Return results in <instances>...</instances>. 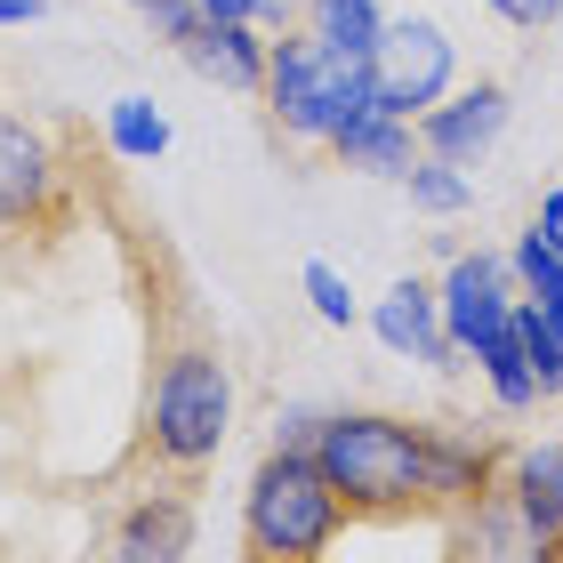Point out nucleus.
I'll return each mask as SVG.
<instances>
[{
	"mask_svg": "<svg viewBox=\"0 0 563 563\" xmlns=\"http://www.w3.org/2000/svg\"><path fill=\"white\" fill-rule=\"evenodd\" d=\"M225 427H234V378H225L218 339L194 314L162 306V330H153V371H145V459L153 475L194 483L210 459L225 451Z\"/></svg>",
	"mask_w": 563,
	"mask_h": 563,
	"instance_id": "1",
	"label": "nucleus"
},
{
	"mask_svg": "<svg viewBox=\"0 0 563 563\" xmlns=\"http://www.w3.org/2000/svg\"><path fill=\"white\" fill-rule=\"evenodd\" d=\"M314 467L346 523H434V427L395 411H339L314 427Z\"/></svg>",
	"mask_w": 563,
	"mask_h": 563,
	"instance_id": "2",
	"label": "nucleus"
},
{
	"mask_svg": "<svg viewBox=\"0 0 563 563\" xmlns=\"http://www.w3.org/2000/svg\"><path fill=\"white\" fill-rule=\"evenodd\" d=\"M346 531V499L330 492V475L314 467V451L274 443L250 475L242 499V555L258 563H322Z\"/></svg>",
	"mask_w": 563,
	"mask_h": 563,
	"instance_id": "3",
	"label": "nucleus"
},
{
	"mask_svg": "<svg viewBox=\"0 0 563 563\" xmlns=\"http://www.w3.org/2000/svg\"><path fill=\"white\" fill-rule=\"evenodd\" d=\"M266 113L282 137H306V145H330L354 113H371V57H346L314 33H282L266 48Z\"/></svg>",
	"mask_w": 563,
	"mask_h": 563,
	"instance_id": "4",
	"label": "nucleus"
},
{
	"mask_svg": "<svg viewBox=\"0 0 563 563\" xmlns=\"http://www.w3.org/2000/svg\"><path fill=\"white\" fill-rule=\"evenodd\" d=\"M459 89V48L434 16H387V33L371 41V106L395 121L434 113Z\"/></svg>",
	"mask_w": 563,
	"mask_h": 563,
	"instance_id": "5",
	"label": "nucleus"
},
{
	"mask_svg": "<svg viewBox=\"0 0 563 563\" xmlns=\"http://www.w3.org/2000/svg\"><path fill=\"white\" fill-rule=\"evenodd\" d=\"M73 218L65 153L24 113H0V234H57Z\"/></svg>",
	"mask_w": 563,
	"mask_h": 563,
	"instance_id": "6",
	"label": "nucleus"
},
{
	"mask_svg": "<svg viewBox=\"0 0 563 563\" xmlns=\"http://www.w3.org/2000/svg\"><path fill=\"white\" fill-rule=\"evenodd\" d=\"M434 306H443V339L459 354H475L483 339H499L516 322V266L492 258V250H467V258H451V274L434 282Z\"/></svg>",
	"mask_w": 563,
	"mask_h": 563,
	"instance_id": "7",
	"label": "nucleus"
},
{
	"mask_svg": "<svg viewBox=\"0 0 563 563\" xmlns=\"http://www.w3.org/2000/svg\"><path fill=\"white\" fill-rule=\"evenodd\" d=\"M507 81H467V89H451L434 113H419V145L434 153V162H459V169H475L483 153L499 145L507 130Z\"/></svg>",
	"mask_w": 563,
	"mask_h": 563,
	"instance_id": "8",
	"label": "nucleus"
},
{
	"mask_svg": "<svg viewBox=\"0 0 563 563\" xmlns=\"http://www.w3.org/2000/svg\"><path fill=\"white\" fill-rule=\"evenodd\" d=\"M186 555H194V483L145 492L106 540V563H186Z\"/></svg>",
	"mask_w": 563,
	"mask_h": 563,
	"instance_id": "9",
	"label": "nucleus"
},
{
	"mask_svg": "<svg viewBox=\"0 0 563 563\" xmlns=\"http://www.w3.org/2000/svg\"><path fill=\"white\" fill-rule=\"evenodd\" d=\"M266 33L258 24H218V16H201L186 41H177V57H186L201 81H218V89H234V97H258L266 89Z\"/></svg>",
	"mask_w": 563,
	"mask_h": 563,
	"instance_id": "10",
	"label": "nucleus"
},
{
	"mask_svg": "<svg viewBox=\"0 0 563 563\" xmlns=\"http://www.w3.org/2000/svg\"><path fill=\"white\" fill-rule=\"evenodd\" d=\"M371 330H378V339H387L395 354H419V363H443L451 371V339H443V306H434V282H395V290L387 298H378L371 306Z\"/></svg>",
	"mask_w": 563,
	"mask_h": 563,
	"instance_id": "11",
	"label": "nucleus"
},
{
	"mask_svg": "<svg viewBox=\"0 0 563 563\" xmlns=\"http://www.w3.org/2000/svg\"><path fill=\"white\" fill-rule=\"evenodd\" d=\"M330 153H339V169H363V177H411L419 162V121H395V113H354L339 137H330Z\"/></svg>",
	"mask_w": 563,
	"mask_h": 563,
	"instance_id": "12",
	"label": "nucleus"
},
{
	"mask_svg": "<svg viewBox=\"0 0 563 563\" xmlns=\"http://www.w3.org/2000/svg\"><path fill=\"white\" fill-rule=\"evenodd\" d=\"M507 499H516V516L531 523V540H555L563 531V443H540V451H507Z\"/></svg>",
	"mask_w": 563,
	"mask_h": 563,
	"instance_id": "13",
	"label": "nucleus"
},
{
	"mask_svg": "<svg viewBox=\"0 0 563 563\" xmlns=\"http://www.w3.org/2000/svg\"><path fill=\"white\" fill-rule=\"evenodd\" d=\"M306 33L346 48V57H371V41L387 33V9L378 0H306Z\"/></svg>",
	"mask_w": 563,
	"mask_h": 563,
	"instance_id": "14",
	"label": "nucleus"
},
{
	"mask_svg": "<svg viewBox=\"0 0 563 563\" xmlns=\"http://www.w3.org/2000/svg\"><path fill=\"white\" fill-rule=\"evenodd\" d=\"M475 363H483V378H492L499 411H531V402H548V395H540V378H531V363H523V330H516V322H507L499 339H483V346H475Z\"/></svg>",
	"mask_w": 563,
	"mask_h": 563,
	"instance_id": "15",
	"label": "nucleus"
},
{
	"mask_svg": "<svg viewBox=\"0 0 563 563\" xmlns=\"http://www.w3.org/2000/svg\"><path fill=\"white\" fill-rule=\"evenodd\" d=\"M106 145L121 153V162H162L169 153V121L153 97H113L106 106Z\"/></svg>",
	"mask_w": 563,
	"mask_h": 563,
	"instance_id": "16",
	"label": "nucleus"
},
{
	"mask_svg": "<svg viewBox=\"0 0 563 563\" xmlns=\"http://www.w3.org/2000/svg\"><path fill=\"white\" fill-rule=\"evenodd\" d=\"M402 194H411L419 218H459V210L475 201V177L459 169V162H434V153H419L411 177H402Z\"/></svg>",
	"mask_w": 563,
	"mask_h": 563,
	"instance_id": "17",
	"label": "nucleus"
},
{
	"mask_svg": "<svg viewBox=\"0 0 563 563\" xmlns=\"http://www.w3.org/2000/svg\"><path fill=\"white\" fill-rule=\"evenodd\" d=\"M507 266H516V290H523V306H540V314L563 330V258H555V250H548L540 234H523Z\"/></svg>",
	"mask_w": 563,
	"mask_h": 563,
	"instance_id": "18",
	"label": "nucleus"
},
{
	"mask_svg": "<svg viewBox=\"0 0 563 563\" xmlns=\"http://www.w3.org/2000/svg\"><path fill=\"white\" fill-rule=\"evenodd\" d=\"M298 282H306V298H314V314H322L330 330H346V322H354V290H346V274H339V266L306 258V274H298Z\"/></svg>",
	"mask_w": 563,
	"mask_h": 563,
	"instance_id": "19",
	"label": "nucleus"
},
{
	"mask_svg": "<svg viewBox=\"0 0 563 563\" xmlns=\"http://www.w3.org/2000/svg\"><path fill=\"white\" fill-rule=\"evenodd\" d=\"M201 16H218V24H274V33H290V16H298V0H194Z\"/></svg>",
	"mask_w": 563,
	"mask_h": 563,
	"instance_id": "20",
	"label": "nucleus"
},
{
	"mask_svg": "<svg viewBox=\"0 0 563 563\" xmlns=\"http://www.w3.org/2000/svg\"><path fill=\"white\" fill-rule=\"evenodd\" d=\"M130 9H137V16H145V24H153V33H162L169 48H177V41H186L194 24H201V9H194V0H130Z\"/></svg>",
	"mask_w": 563,
	"mask_h": 563,
	"instance_id": "21",
	"label": "nucleus"
},
{
	"mask_svg": "<svg viewBox=\"0 0 563 563\" xmlns=\"http://www.w3.org/2000/svg\"><path fill=\"white\" fill-rule=\"evenodd\" d=\"M492 16H507L516 33H548V24L563 16V0H483Z\"/></svg>",
	"mask_w": 563,
	"mask_h": 563,
	"instance_id": "22",
	"label": "nucleus"
},
{
	"mask_svg": "<svg viewBox=\"0 0 563 563\" xmlns=\"http://www.w3.org/2000/svg\"><path fill=\"white\" fill-rule=\"evenodd\" d=\"M531 234H540L555 258H563V186H555V194H540V218H531Z\"/></svg>",
	"mask_w": 563,
	"mask_h": 563,
	"instance_id": "23",
	"label": "nucleus"
},
{
	"mask_svg": "<svg viewBox=\"0 0 563 563\" xmlns=\"http://www.w3.org/2000/svg\"><path fill=\"white\" fill-rule=\"evenodd\" d=\"M48 9H41V0H0V24H41Z\"/></svg>",
	"mask_w": 563,
	"mask_h": 563,
	"instance_id": "24",
	"label": "nucleus"
},
{
	"mask_svg": "<svg viewBox=\"0 0 563 563\" xmlns=\"http://www.w3.org/2000/svg\"><path fill=\"white\" fill-rule=\"evenodd\" d=\"M531 563H563V531H555V540H548L540 555H531Z\"/></svg>",
	"mask_w": 563,
	"mask_h": 563,
	"instance_id": "25",
	"label": "nucleus"
},
{
	"mask_svg": "<svg viewBox=\"0 0 563 563\" xmlns=\"http://www.w3.org/2000/svg\"><path fill=\"white\" fill-rule=\"evenodd\" d=\"M242 563H258V555H242Z\"/></svg>",
	"mask_w": 563,
	"mask_h": 563,
	"instance_id": "26",
	"label": "nucleus"
}]
</instances>
